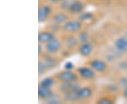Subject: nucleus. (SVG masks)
Here are the masks:
<instances>
[{
  "label": "nucleus",
  "instance_id": "nucleus-1",
  "mask_svg": "<svg viewBox=\"0 0 127 104\" xmlns=\"http://www.w3.org/2000/svg\"><path fill=\"white\" fill-rule=\"evenodd\" d=\"M83 27V25L81 21H67L63 24V30L66 32L76 33L81 31Z\"/></svg>",
  "mask_w": 127,
  "mask_h": 104
},
{
  "label": "nucleus",
  "instance_id": "nucleus-2",
  "mask_svg": "<svg viewBox=\"0 0 127 104\" xmlns=\"http://www.w3.org/2000/svg\"><path fill=\"white\" fill-rule=\"evenodd\" d=\"M57 78L62 82H71L77 81L78 76L72 70H63L57 75Z\"/></svg>",
  "mask_w": 127,
  "mask_h": 104
},
{
  "label": "nucleus",
  "instance_id": "nucleus-3",
  "mask_svg": "<svg viewBox=\"0 0 127 104\" xmlns=\"http://www.w3.org/2000/svg\"><path fill=\"white\" fill-rule=\"evenodd\" d=\"M52 13V9L48 5H43L38 9V21L43 23L47 20Z\"/></svg>",
  "mask_w": 127,
  "mask_h": 104
},
{
  "label": "nucleus",
  "instance_id": "nucleus-4",
  "mask_svg": "<svg viewBox=\"0 0 127 104\" xmlns=\"http://www.w3.org/2000/svg\"><path fill=\"white\" fill-rule=\"evenodd\" d=\"M78 75L85 80H93L95 77V70L88 67H81L77 69Z\"/></svg>",
  "mask_w": 127,
  "mask_h": 104
},
{
  "label": "nucleus",
  "instance_id": "nucleus-5",
  "mask_svg": "<svg viewBox=\"0 0 127 104\" xmlns=\"http://www.w3.org/2000/svg\"><path fill=\"white\" fill-rule=\"evenodd\" d=\"M90 66L96 72H102L107 70V64L103 60L94 59L90 62Z\"/></svg>",
  "mask_w": 127,
  "mask_h": 104
},
{
  "label": "nucleus",
  "instance_id": "nucleus-6",
  "mask_svg": "<svg viewBox=\"0 0 127 104\" xmlns=\"http://www.w3.org/2000/svg\"><path fill=\"white\" fill-rule=\"evenodd\" d=\"M62 48V42L57 39L47 42L45 44L46 51L50 54H55L58 52Z\"/></svg>",
  "mask_w": 127,
  "mask_h": 104
},
{
  "label": "nucleus",
  "instance_id": "nucleus-7",
  "mask_svg": "<svg viewBox=\"0 0 127 104\" xmlns=\"http://www.w3.org/2000/svg\"><path fill=\"white\" fill-rule=\"evenodd\" d=\"M80 89V86L76 81L71 82H62L59 86V90L64 94L71 91H77Z\"/></svg>",
  "mask_w": 127,
  "mask_h": 104
},
{
  "label": "nucleus",
  "instance_id": "nucleus-8",
  "mask_svg": "<svg viewBox=\"0 0 127 104\" xmlns=\"http://www.w3.org/2000/svg\"><path fill=\"white\" fill-rule=\"evenodd\" d=\"M114 47L116 50L120 53L127 52V37H120L114 42Z\"/></svg>",
  "mask_w": 127,
  "mask_h": 104
},
{
  "label": "nucleus",
  "instance_id": "nucleus-9",
  "mask_svg": "<svg viewBox=\"0 0 127 104\" xmlns=\"http://www.w3.org/2000/svg\"><path fill=\"white\" fill-rule=\"evenodd\" d=\"M84 9V4L81 1H73L71 2L68 11L71 14H81Z\"/></svg>",
  "mask_w": 127,
  "mask_h": 104
},
{
  "label": "nucleus",
  "instance_id": "nucleus-10",
  "mask_svg": "<svg viewBox=\"0 0 127 104\" xmlns=\"http://www.w3.org/2000/svg\"><path fill=\"white\" fill-rule=\"evenodd\" d=\"M54 39H55V35L52 32L49 31L40 32L37 37V40L40 44H47V42L53 40Z\"/></svg>",
  "mask_w": 127,
  "mask_h": 104
},
{
  "label": "nucleus",
  "instance_id": "nucleus-11",
  "mask_svg": "<svg viewBox=\"0 0 127 104\" xmlns=\"http://www.w3.org/2000/svg\"><path fill=\"white\" fill-rule=\"evenodd\" d=\"M93 51V46L90 42L83 43L78 48V52L82 56L87 57L92 54Z\"/></svg>",
  "mask_w": 127,
  "mask_h": 104
},
{
  "label": "nucleus",
  "instance_id": "nucleus-12",
  "mask_svg": "<svg viewBox=\"0 0 127 104\" xmlns=\"http://www.w3.org/2000/svg\"><path fill=\"white\" fill-rule=\"evenodd\" d=\"M77 94L79 100L87 99L93 95V90L90 87H82L77 91Z\"/></svg>",
  "mask_w": 127,
  "mask_h": 104
},
{
  "label": "nucleus",
  "instance_id": "nucleus-13",
  "mask_svg": "<svg viewBox=\"0 0 127 104\" xmlns=\"http://www.w3.org/2000/svg\"><path fill=\"white\" fill-rule=\"evenodd\" d=\"M53 94L52 91L50 88H46L40 86L38 89V96L42 99H47Z\"/></svg>",
  "mask_w": 127,
  "mask_h": 104
},
{
  "label": "nucleus",
  "instance_id": "nucleus-14",
  "mask_svg": "<svg viewBox=\"0 0 127 104\" xmlns=\"http://www.w3.org/2000/svg\"><path fill=\"white\" fill-rule=\"evenodd\" d=\"M53 21L57 24H64L68 21V16L64 13H57L53 16Z\"/></svg>",
  "mask_w": 127,
  "mask_h": 104
},
{
  "label": "nucleus",
  "instance_id": "nucleus-15",
  "mask_svg": "<svg viewBox=\"0 0 127 104\" xmlns=\"http://www.w3.org/2000/svg\"><path fill=\"white\" fill-rule=\"evenodd\" d=\"M78 91V90H77ZM77 91H71L64 94V99L68 101H78V96L77 94Z\"/></svg>",
  "mask_w": 127,
  "mask_h": 104
},
{
  "label": "nucleus",
  "instance_id": "nucleus-16",
  "mask_svg": "<svg viewBox=\"0 0 127 104\" xmlns=\"http://www.w3.org/2000/svg\"><path fill=\"white\" fill-rule=\"evenodd\" d=\"M55 84V80L53 78L50 77H45L40 82V86L42 87H46V88H52L53 85Z\"/></svg>",
  "mask_w": 127,
  "mask_h": 104
},
{
  "label": "nucleus",
  "instance_id": "nucleus-17",
  "mask_svg": "<svg viewBox=\"0 0 127 104\" xmlns=\"http://www.w3.org/2000/svg\"><path fill=\"white\" fill-rule=\"evenodd\" d=\"M78 42H79L78 39L76 38L75 37H68V38L66 40V46L68 47V49L69 48L71 49V48L75 47L76 46H77Z\"/></svg>",
  "mask_w": 127,
  "mask_h": 104
},
{
  "label": "nucleus",
  "instance_id": "nucleus-18",
  "mask_svg": "<svg viewBox=\"0 0 127 104\" xmlns=\"http://www.w3.org/2000/svg\"><path fill=\"white\" fill-rule=\"evenodd\" d=\"M93 14L91 12H82L81 14H80V16H78V20L81 21V22H87V21H90L93 18Z\"/></svg>",
  "mask_w": 127,
  "mask_h": 104
},
{
  "label": "nucleus",
  "instance_id": "nucleus-19",
  "mask_svg": "<svg viewBox=\"0 0 127 104\" xmlns=\"http://www.w3.org/2000/svg\"><path fill=\"white\" fill-rule=\"evenodd\" d=\"M78 40L79 42H81V44L83 43H86V42H89V35L88 33L86 31H82L79 33L78 35Z\"/></svg>",
  "mask_w": 127,
  "mask_h": 104
},
{
  "label": "nucleus",
  "instance_id": "nucleus-20",
  "mask_svg": "<svg viewBox=\"0 0 127 104\" xmlns=\"http://www.w3.org/2000/svg\"><path fill=\"white\" fill-rule=\"evenodd\" d=\"M47 101L48 104H61L62 103V101L60 99L59 96L56 94H52V95L50 96L49 99H47Z\"/></svg>",
  "mask_w": 127,
  "mask_h": 104
},
{
  "label": "nucleus",
  "instance_id": "nucleus-21",
  "mask_svg": "<svg viewBox=\"0 0 127 104\" xmlns=\"http://www.w3.org/2000/svg\"><path fill=\"white\" fill-rule=\"evenodd\" d=\"M48 69L47 65L45 61H39L38 63V72L39 74H43L44 72H45L47 71V70Z\"/></svg>",
  "mask_w": 127,
  "mask_h": 104
},
{
  "label": "nucleus",
  "instance_id": "nucleus-22",
  "mask_svg": "<svg viewBox=\"0 0 127 104\" xmlns=\"http://www.w3.org/2000/svg\"><path fill=\"white\" fill-rule=\"evenodd\" d=\"M97 104H114V101L109 98L107 97H102L100 99L97 101Z\"/></svg>",
  "mask_w": 127,
  "mask_h": 104
},
{
  "label": "nucleus",
  "instance_id": "nucleus-23",
  "mask_svg": "<svg viewBox=\"0 0 127 104\" xmlns=\"http://www.w3.org/2000/svg\"><path fill=\"white\" fill-rule=\"evenodd\" d=\"M72 1H70L68 0H63L61 2V8L63 10H67L68 11V8L70 6V5L71 4Z\"/></svg>",
  "mask_w": 127,
  "mask_h": 104
},
{
  "label": "nucleus",
  "instance_id": "nucleus-24",
  "mask_svg": "<svg viewBox=\"0 0 127 104\" xmlns=\"http://www.w3.org/2000/svg\"><path fill=\"white\" fill-rule=\"evenodd\" d=\"M64 70H72L74 68V64L71 61H68L64 63Z\"/></svg>",
  "mask_w": 127,
  "mask_h": 104
},
{
  "label": "nucleus",
  "instance_id": "nucleus-25",
  "mask_svg": "<svg viewBox=\"0 0 127 104\" xmlns=\"http://www.w3.org/2000/svg\"><path fill=\"white\" fill-rule=\"evenodd\" d=\"M119 86L123 88L127 87V77H123L119 80Z\"/></svg>",
  "mask_w": 127,
  "mask_h": 104
},
{
  "label": "nucleus",
  "instance_id": "nucleus-26",
  "mask_svg": "<svg viewBox=\"0 0 127 104\" xmlns=\"http://www.w3.org/2000/svg\"><path fill=\"white\" fill-rule=\"evenodd\" d=\"M119 68L122 70H127V61H122L119 64Z\"/></svg>",
  "mask_w": 127,
  "mask_h": 104
},
{
  "label": "nucleus",
  "instance_id": "nucleus-27",
  "mask_svg": "<svg viewBox=\"0 0 127 104\" xmlns=\"http://www.w3.org/2000/svg\"><path fill=\"white\" fill-rule=\"evenodd\" d=\"M123 96L127 99V87L124 88V91H123Z\"/></svg>",
  "mask_w": 127,
  "mask_h": 104
},
{
  "label": "nucleus",
  "instance_id": "nucleus-28",
  "mask_svg": "<svg viewBox=\"0 0 127 104\" xmlns=\"http://www.w3.org/2000/svg\"><path fill=\"white\" fill-rule=\"evenodd\" d=\"M42 53V46L40 44L38 45V54L40 55Z\"/></svg>",
  "mask_w": 127,
  "mask_h": 104
},
{
  "label": "nucleus",
  "instance_id": "nucleus-29",
  "mask_svg": "<svg viewBox=\"0 0 127 104\" xmlns=\"http://www.w3.org/2000/svg\"><path fill=\"white\" fill-rule=\"evenodd\" d=\"M52 3H58V2H62L63 0H49Z\"/></svg>",
  "mask_w": 127,
  "mask_h": 104
},
{
  "label": "nucleus",
  "instance_id": "nucleus-30",
  "mask_svg": "<svg viewBox=\"0 0 127 104\" xmlns=\"http://www.w3.org/2000/svg\"><path fill=\"white\" fill-rule=\"evenodd\" d=\"M125 37H127V32L126 33V35H125Z\"/></svg>",
  "mask_w": 127,
  "mask_h": 104
}]
</instances>
